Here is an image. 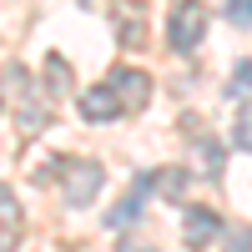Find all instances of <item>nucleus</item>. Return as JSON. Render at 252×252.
Segmentation results:
<instances>
[{
    "label": "nucleus",
    "mask_w": 252,
    "mask_h": 252,
    "mask_svg": "<svg viewBox=\"0 0 252 252\" xmlns=\"http://www.w3.org/2000/svg\"><path fill=\"white\" fill-rule=\"evenodd\" d=\"M207 35V5L202 0H182L166 20V40H172V51H197Z\"/></svg>",
    "instance_id": "obj_1"
},
{
    "label": "nucleus",
    "mask_w": 252,
    "mask_h": 252,
    "mask_svg": "<svg viewBox=\"0 0 252 252\" xmlns=\"http://www.w3.org/2000/svg\"><path fill=\"white\" fill-rule=\"evenodd\" d=\"M61 192H66L71 207H86L96 192H101V166L96 161H61Z\"/></svg>",
    "instance_id": "obj_2"
},
{
    "label": "nucleus",
    "mask_w": 252,
    "mask_h": 252,
    "mask_svg": "<svg viewBox=\"0 0 252 252\" xmlns=\"http://www.w3.org/2000/svg\"><path fill=\"white\" fill-rule=\"evenodd\" d=\"M111 91L121 96V106L141 111L146 96H152V76H146V71H131V66H116V71H111Z\"/></svg>",
    "instance_id": "obj_3"
},
{
    "label": "nucleus",
    "mask_w": 252,
    "mask_h": 252,
    "mask_svg": "<svg viewBox=\"0 0 252 252\" xmlns=\"http://www.w3.org/2000/svg\"><path fill=\"white\" fill-rule=\"evenodd\" d=\"M146 197H152V177H136V187H131V192H126L121 202H116V212L106 217V227H111V232H121V227H131L136 217H141V207H146Z\"/></svg>",
    "instance_id": "obj_4"
},
{
    "label": "nucleus",
    "mask_w": 252,
    "mask_h": 252,
    "mask_svg": "<svg viewBox=\"0 0 252 252\" xmlns=\"http://www.w3.org/2000/svg\"><path fill=\"white\" fill-rule=\"evenodd\" d=\"M217 232H222V217L212 212V207H192L187 222H182V242H187V247H207Z\"/></svg>",
    "instance_id": "obj_5"
},
{
    "label": "nucleus",
    "mask_w": 252,
    "mask_h": 252,
    "mask_svg": "<svg viewBox=\"0 0 252 252\" xmlns=\"http://www.w3.org/2000/svg\"><path fill=\"white\" fill-rule=\"evenodd\" d=\"M121 111H126V106H121V96H116L111 86H91L86 96H81V116L96 121V126H101V121H116Z\"/></svg>",
    "instance_id": "obj_6"
},
{
    "label": "nucleus",
    "mask_w": 252,
    "mask_h": 252,
    "mask_svg": "<svg viewBox=\"0 0 252 252\" xmlns=\"http://www.w3.org/2000/svg\"><path fill=\"white\" fill-rule=\"evenodd\" d=\"M152 177V192H161L166 202H177L187 192V172H177V166H161V172H146Z\"/></svg>",
    "instance_id": "obj_7"
},
{
    "label": "nucleus",
    "mask_w": 252,
    "mask_h": 252,
    "mask_svg": "<svg viewBox=\"0 0 252 252\" xmlns=\"http://www.w3.org/2000/svg\"><path fill=\"white\" fill-rule=\"evenodd\" d=\"M46 91H51V101H61L71 91V66L61 56H46Z\"/></svg>",
    "instance_id": "obj_8"
},
{
    "label": "nucleus",
    "mask_w": 252,
    "mask_h": 252,
    "mask_svg": "<svg viewBox=\"0 0 252 252\" xmlns=\"http://www.w3.org/2000/svg\"><path fill=\"white\" fill-rule=\"evenodd\" d=\"M197 172L202 177H222V146L207 141V136H197Z\"/></svg>",
    "instance_id": "obj_9"
},
{
    "label": "nucleus",
    "mask_w": 252,
    "mask_h": 252,
    "mask_svg": "<svg viewBox=\"0 0 252 252\" xmlns=\"http://www.w3.org/2000/svg\"><path fill=\"white\" fill-rule=\"evenodd\" d=\"M227 96H237V101L252 96V61H242V66L232 71V86H227Z\"/></svg>",
    "instance_id": "obj_10"
},
{
    "label": "nucleus",
    "mask_w": 252,
    "mask_h": 252,
    "mask_svg": "<svg viewBox=\"0 0 252 252\" xmlns=\"http://www.w3.org/2000/svg\"><path fill=\"white\" fill-rule=\"evenodd\" d=\"M237 146H242V152H252V96L242 101V116H237Z\"/></svg>",
    "instance_id": "obj_11"
},
{
    "label": "nucleus",
    "mask_w": 252,
    "mask_h": 252,
    "mask_svg": "<svg viewBox=\"0 0 252 252\" xmlns=\"http://www.w3.org/2000/svg\"><path fill=\"white\" fill-rule=\"evenodd\" d=\"M15 217H20V202L10 197V187H0V222H5V227H15Z\"/></svg>",
    "instance_id": "obj_12"
},
{
    "label": "nucleus",
    "mask_w": 252,
    "mask_h": 252,
    "mask_svg": "<svg viewBox=\"0 0 252 252\" xmlns=\"http://www.w3.org/2000/svg\"><path fill=\"white\" fill-rule=\"evenodd\" d=\"M227 20L232 26H252V0H227Z\"/></svg>",
    "instance_id": "obj_13"
},
{
    "label": "nucleus",
    "mask_w": 252,
    "mask_h": 252,
    "mask_svg": "<svg viewBox=\"0 0 252 252\" xmlns=\"http://www.w3.org/2000/svg\"><path fill=\"white\" fill-rule=\"evenodd\" d=\"M15 247V227H5V232H0V252H10Z\"/></svg>",
    "instance_id": "obj_14"
},
{
    "label": "nucleus",
    "mask_w": 252,
    "mask_h": 252,
    "mask_svg": "<svg viewBox=\"0 0 252 252\" xmlns=\"http://www.w3.org/2000/svg\"><path fill=\"white\" fill-rule=\"evenodd\" d=\"M121 252H152V247H141V242H136V247H131V242H126V247H121Z\"/></svg>",
    "instance_id": "obj_15"
}]
</instances>
